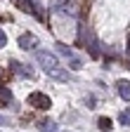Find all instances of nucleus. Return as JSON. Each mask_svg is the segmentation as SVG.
Wrapping results in <instances>:
<instances>
[{
    "instance_id": "obj_1",
    "label": "nucleus",
    "mask_w": 130,
    "mask_h": 132,
    "mask_svg": "<svg viewBox=\"0 0 130 132\" xmlns=\"http://www.w3.org/2000/svg\"><path fill=\"white\" fill-rule=\"evenodd\" d=\"M36 59H38V64L43 66V71H45L47 76H52L55 80H71V73H66V71L59 66V61H57V57H55L52 52L36 50Z\"/></svg>"
},
{
    "instance_id": "obj_2",
    "label": "nucleus",
    "mask_w": 130,
    "mask_h": 132,
    "mask_svg": "<svg viewBox=\"0 0 130 132\" xmlns=\"http://www.w3.org/2000/svg\"><path fill=\"white\" fill-rule=\"evenodd\" d=\"M26 104L33 106V109H38V111H45V109L52 106V99L47 97L45 92H31V94L26 97Z\"/></svg>"
},
{
    "instance_id": "obj_3",
    "label": "nucleus",
    "mask_w": 130,
    "mask_h": 132,
    "mask_svg": "<svg viewBox=\"0 0 130 132\" xmlns=\"http://www.w3.org/2000/svg\"><path fill=\"white\" fill-rule=\"evenodd\" d=\"M10 71L17 73V76H21V78H33L31 66H26V64H21V61H17V59H10Z\"/></svg>"
},
{
    "instance_id": "obj_4",
    "label": "nucleus",
    "mask_w": 130,
    "mask_h": 132,
    "mask_svg": "<svg viewBox=\"0 0 130 132\" xmlns=\"http://www.w3.org/2000/svg\"><path fill=\"white\" fill-rule=\"evenodd\" d=\"M83 31H85V28H83ZM78 40L83 43V45L88 43V50H90V54H92V57H100V47H97V40L92 38V33H88V31H85V33H80Z\"/></svg>"
},
{
    "instance_id": "obj_5",
    "label": "nucleus",
    "mask_w": 130,
    "mask_h": 132,
    "mask_svg": "<svg viewBox=\"0 0 130 132\" xmlns=\"http://www.w3.org/2000/svg\"><path fill=\"white\" fill-rule=\"evenodd\" d=\"M19 47L21 50H36L38 47V38L31 36V33H24V36H19Z\"/></svg>"
},
{
    "instance_id": "obj_6",
    "label": "nucleus",
    "mask_w": 130,
    "mask_h": 132,
    "mask_svg": "<svg viewBox=\"0 0 130 132\" xmlns=\"http://www.w3.org/2000/svg\"><path fill=\"white\" fill-rule=\"evenodd\" d=\"M116 87H118V94H121L123 102H130V82L128 80H118Z\"/></svg>"
},
{
    "instance_id": "obj_7",
    "label": "nucleus",
    "mask_w": 130,
    "mask_h": 132,
    "mask_svg": "<svg viewBox=\"0 0 130 132\" xmlns=\"http://www.w3.org/2000/svg\"><path fill=\"white\" fill-rule=\"evenodd\" d=\"M38 130H40V132H57V125H55V120H50V118H40V120H38Z\"/></svg>"
},
{
    "instance_id": "obj_8",
    "label": "nucleus",
    "mask_w": 130,
    "mask_h": 132,
    "mask_svg": "<svg viewBox=\"0 0 130 132\" xmlns=\"http://www.w3.org/2000/svg\"><path fill=\"white\" fill-rule=\"evenodd\" d=\"M12 102H14L12 90H10V87H0V106H10Z\"/></svg>"
},
{
    "instance_id": "obj_9",
    "label": "nucleus",
    "mask_w": 130,
    "mask_h": 132,
    "mask_svg": "<svg viewBox=\"0 0 130 132\" xmlns=\"http://www.w3.org/2000/svg\"><path fill=\"white\" fill-rule=\"evenodd\" d=\"M57 50H59V54H62V57H66V59H73V57H76V54L71 52V47H66L64 43H57Z\"/></svg>"
},
{
    "instance_id": "obj_10",
    "label": "nucleus",
    "mask_w": 130,
    "mask_h": 132,
    "mask_svg": "<svg viewBox=\"0 0 130 132\" xmlns=\"http://www.w3.org/2000/svg\"><path fill=\"white\" fill-rule=\"evenodd\" d=\"M97 125H100L102 132H111V118H100V120H97Z\"/></svg>"
},
{
    "instance_id": "obj_11",
    "label": "nucleus",
    "mask_w": 130,
    "mask_h": 132,
    "mask_svg": "<svg viewBox=\"0 0 130 132\" xmlns=\"http://www.w3.org/2000/svg\"><path fill=\"white\" fill-rule=\"evenodd\" d=\"M69 66H71V69L76 71V69H80L83 64H80V59H78V57H73V59H69Z\"/></svg>"
},
{
    "instance_id": "obj_12",
    "label": "nucleus",
    "mask_w": 130,
    "mask_h": 132,
    "mask_svg": "<svg viewBox=\"0 0 130 132\" xmlns=\"http://www.w3.org/2000/svg\"><path fill=\"white\" fill-rule=\"evenodd\" d=\"M118 120H121V125H130V113H128V111L121 113V116H118Z\"/></svg>"
},
{
    "instance_id": "obj_13",
    "label": "nucleus",
    "mask_w": 130,
    "mask_h": 132,
    "mask_svg": "<svg viewBox=\"0 0 130 132\" xmlns=\"http://www.w3.org/2000/svg\"><path fill=\"white\" fill-rule=\"evenodd\" d=\"M7 45V36H5V31H0V47H5Z\"/></svg>"
},
{
    "instance_id": "obj_14",
    "label": "nucleus",
    "mask_w": 130,
    "mask_h": 132,
    "mask_svg": "<svg viewBox=\"0 0 130 132\" xmlns=\"http://www.w3.org/2000/svg\"><path fill=\"white\" fill-rule=\"evenodd\" d=\"M0 125H10V118H7V116H3V113H0Z\"/></svg>"
},
{
    "instance_id": "obj_15",
    "label": "nucleus",
    "mask_w": 130,
    "mask_h": 132,
    "mask_svg": "<svg viewBox=\"0 0 130 132\" xmlns=\"http://www.w3.org/2000/svg\"><path fill=\"white\" fill-rule=\"evenodd\" d=\"M128 52H130V40H128Z\"/></svg>"
}]
</instances>
